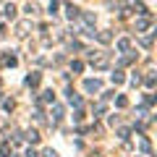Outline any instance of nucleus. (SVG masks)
<instances>
[{"label":"nucleus","mask_w":157,"mask_h":157,"mask_svg":"<svg viewBox=\"0 0 157 157\" xmlns=\"http://www.w3.org/2000/svg\"><path fill=\"white\" fill-rule=\"evenodd\" d=\"M68 102H71V105H76V107H81V102H84V100H81L78 94H73V89H68Z\"/></svg>","instance_id":"5"},{"label":"nucleus","mask_w":157,"mask_h":157,"mask_svg":"<svg viewBox=\"0 0 157 157\" xmlns=\"http://www.w3.org/2000/svg\"><path fill=\"white\" fill-rule=\"evenodd\" d=\"M115 105H118V107H126V105H128V100H126V97H118Z\"/></svg>","instance_id":"17"},{"label":"nucleus","mask_w":157,"mask_h":157,"mask_svg":"<svg viewBox=\"0 0 157 157\" xmlns=\"http://www.w3.org/2000/svg\"><path fill=\"white\" fill-rule=\"evenodd\" d=\"M118 136H121V139H128L131 131H128V128H121V131H118Z\"/></svg>","instance_id":"18"},{"label":"nucleus","mask_w":157,"mask_h":157,"mask_svg":"<svg viewBox=\"0 0 157 157\" xmlns=\"http://www.w3.org/2000/svg\"><path fill=\"white\" fill-rule=\"evenodd\" d=\"M128 47H131V42H128V39H121V42H118V50H121V52H126Z\"/></svg>","instance_id":"12"},{"label":"nucleus","mask_w":157,"mask_h":157,"mask_svg":"<svg viewBox=\"0 0 157 157\" xmlns=\"http://www.w3.org/2000/svg\"><path fill=\"white\" fill-rule=\"evenodd\" d=\"M110 78H113V84H123V78H126V76H123V71H115Z\"/></svg>","instance_id":"7"},{"label":"nucleus","mask_w":157,"mask_h":157,"mask_svg":"<svg viewBox=\"0 0 157 157\" xmlns=\"http://www.w3.org/2000/svg\"><path fill=\"white\" fill-rule=\"evenodd\" d=\"M152 24V13L149 16H141V18H136V32H144L147 26H149Z\"/></svg>","instance_id":"3"},{"label":"nucleus","mask_w":157,"mask_h":157,"mask_svg":"<svg viewBox=\"0 0 157 157\" xmlns=\"http://www.w3.org/2000/svg\"><path fill=\"white\" fill-rule=\"evenodd\" d=\"M139 42H141V45H144V47H152V37H141Z\"/></svg>","instance_id":"19"},{"label":"nucleus","mask_w":157,"mask_h":157,"mask_svg":"<svg viewBox=\"0 0 157 157\" xmlns=\"http://www.w3.org/2000/svg\"><path fill=\"white\" fill-rule=\"evenodd\" d=\"M71 68L78 73V71H84V63H81V60H73V63H71Z\"/></svg>","instance_id":"14"},{"label":"nucleus","mask_w":157,"mask_h":157,"mask_svg":"<svg viewBox=\"0 0 157 157\" xmlns=\"http://www.w3.org/2000/svg\"><path fill=\"white\" fill-rule=\"evenodd\" d=\"M42 102H45V105H55V94H52V89H45V92H42L39 105H42Z\"/></svg>","instance_id":"2"},{"label":"nucleus","mask_w":157,"mask_h":157,"mask_svg":"<svg viewBox=\"0 0 157 157\" xmlns=\"http://www.w3.org/2000/svg\"><path fill=\"white\" fill-rule=\"evenodd\" d=\"M39 78H42V76L34 71V73H29V76H26V84H29V86H37V84H39Z\"/></svg>","instance_id":"6"},{"label":"nucleus","mask_w":157,"mask_h":157,"mask_svg":"<svg viewBox=\"0 0 157 157\" xmlns=\"http://www.w3.org/2000/svg\"><path fill=\"white\" fill-rule=\"evenodd\" d=\"M6 16H8V18L16 16V6H13V3H8V6H6Z\"/></svg>","instance_id":"10"},{"label":"nucleus","mask_w":157,"mask_h":157,"mask_svg":"<svg viewBox=\"0 0 157 157\" xmlns=\"http://www.w3.org/2000/svg\"><path fill=\"white\" fill-rule=\"evenodd\" d=\"M141 152H144V155H152V144H149V139H141Z\"/></svg>","instance_id":"8"},{"label":"nucleus","mask_w":157,"mask_h":157,"mask_svg":"<svg viewBox=\"0 0 157 157\" xmlns=\"http://www.w3.org/2000/svg\"><path fill=\"white\" fill-rule=\"evenodd\" d=\"M26 139L32 141V144H37V141H39V134H37V131H26Z\"/></svg>","instance_id":"11"},{"label":"nucleus","mask_w":157,"mask_h":157,"mask_svg":"<svg viewBox=\"0 0 157 157\" xmlns=\"http://www.w3.org/2000/svg\"><path fill=\"white\" fill-rule=\"evenodd\" d=\"M60 121H63V107L52 105V123H60Z\"/></svg>","instance_id":"4"},{"label":"nucleus","mask_w":157,"mask_h":157,"mask_svg":"<svg viewBox=\"0 0 157 157\" xmlns=\"http://www.w3.org/2000/svg\"><path fill=\"white\" fill-rule=\"evenodd\" d=\"M42 157H58V152L55 149H45V152H42Z\"/></svg>","instance_id":"20"},{"label":"nucleus","mask_w":157,"mask_h":157,"mask_svg":"<svg viewBox=\"0 0 157 157\" xmlns=\"http://www.w3.org/2000/svg\"><path fill=\"white\" fill-rule=\"evenodd\" d=\"M97 39H100V42H110V34H107V32H100V34H97Z\"/></svg>","instance_id":"16"},{"label":"nucleus","mask_w":157,"mask_h":157,"mask_svg":"<svg viewBox=\"0 0 157 157\" xmlns=\"http://www.w3.org/2000/svg\"><path fill=\"white\" fill-rule=\"evenodd\" d=\"M3 63H6V66H16V55H6Z\"/></svg>","instance_id":"15"},{"label":"nucleus","mask_w":157,"mask_h":157,"mask_svg":"<svg viewBox=\"0 0 157 157\" xmlns=\"http://www.w3.org/2000/svg\"><path fill=\"white\" fill-rule=\"evenodd\" d=\"M84 89H86V92H100V89H102L100 78H86V81H84Z\"/></svg>","instance_id":"1"},{"label":"nucleus","mask_w":157,"mask_h":157,"mask_svg":"<svg viewBox=\"0 0 157 157\" xmlns=\"http://www.w3.org/2000/svg\"><path fill=\"white\" fill-rule=\"evenodd\" d=\"M58 8H60V6H58V0H52L50 6H47V13H50V16H55V13H58Z\"/></svg>","instance_id":"9"},{"label":"nucleus","mask_w":157,"mask_h":157,"mask_svg":"<svg viewBox=\"0 0 157 157\" xmlns=\"http://www.w3.org/2000/svg\"><path fill=\"white\" fill-rule=\"evenodd\" d=\"M144 81H147V86H149V89H152V86H155V73H147V78H144Z\"/></svg>","instance_id":"13"}]
</instances>
